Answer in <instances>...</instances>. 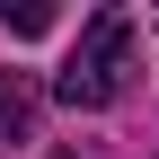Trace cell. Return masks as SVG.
<instances>
[{
  "label": "cell",
  "instance_id": "1",
  "mask_svg": "<svg viewBox=\"0 0 159 159\" xmlns=\"http://www.w3.org/2000/svg\"><path fill=\"white\" fill-rule=\"evenodd\" d=\"M124 71H133V18L124 9H97L89 27H80L71 62L53 71V97H62V106H115V97H124Z\"/></svg>",
  "mask_w": 159,
  "mask_h": 159
},
{
  "label": "cell",
  "instance_id": "3",
  "mask_svg": "<svg viewBox=\"0 0 159 159\" xmlns=\"http://www.w3.org/2000/svg\"><path fill=\"white\" fill-rule=\"evenodd\" d=\"M0 27H9V35H44V27H53V9H44V0H18V9L0 0Z\"/></svg>",
  "mask_w": 159,
  "mask_h": 159
},
{
  "label": "cell",
  "instance_id": "2",
  "mask_svg": "<svg viewBox=\"0 0 159 159\" xmlns=\"http://www.w3.org/2000/svg\"><path fill=\"white\" fill-rule=\"evenodd\" d=\"M9 142H35V80L27 71H0V150Z\"/></svg>",
  "mask_w": 159,
  "mask_h": 159
}]
</instances>
